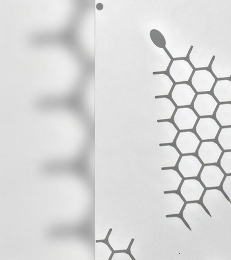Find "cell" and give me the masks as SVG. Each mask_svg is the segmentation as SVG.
Listing matches in <instances>:
<instances>
[{
	"instance_id": "cell-29",
	"label": "cell",
	"mask_w": 231,
	"mask_h": 260,
	"mask_svg": "<svg viewBox=\"0 0 231 260\" xmlns=\"http://www.w3.org/2000/svg\"><path fill=\"white\" fill-rule=\"evenodd\" d=\"M220 166L226 174H231V151L225 152L220 160Z\"/></svg>"
},
{
	"instance_id": "cell-7",
	"label": "cell",
	"mask_w": 231,
	"mask_h": 260,
	"mask_svg": "<svg viewBox=\"0 0 231 260\" xmlns=\"http://www.w3.org/2000/svg\"><path fill=\"white\" fill-rule=\"evenodd\" d=\"M173 85L172 80L165 74H154L151 77V90L155 98L168 95Z\"/></svg>"
},
{
	"instance_id": "cell-14",
	"label": "cell",
	"mask_w": 231,
	"mask_h": 260,
	"mask_svg": "<svg viewBox=\"0 0 231 260\" xmlns=\"http://www.w3.org/2000/svg\"><path fill=\"white\" fill-rule=\"evenodd\" d=\"M182 181L180 174L175 169H163L159 175V183L163 192L178 190Z\"/></svg>"
},
{
	"instance_id": "cell-5",
	"label": "cell",
	"mask_w": 231,
	"mask_h": 260,
	"mask_svg": "<svg viewBox=\"0 0 231 260\" xmlns=\"http://www.w3.org/2000/svg\"><path fill=\"white\" fill-rule=\"evenodd\" d=\"M217 106L218 102L214 96L208 93L197 95L193 103L194 110L200 117L212 116Z\"/></svg>"
},
{
	"instance_id": "cell-6",
	"label": "cell",
	"mask_w": 231,
	"mask_h": 260,
	"mask_svg": "<svg viewBox=\"0 0 231 260\" xmlns=\"http://www.w3.org/2000/svg\"><path fill=\"white\" fill-rule=\"evenodd\" d=\"M184 204L183 199L176 193H163L161 198V208L165 216L180 214Z\"/></svg>"
},
{
	"instance_id": "cell-13",
	"label": "cell",
	"mask_w": 231,
	"mask_h": 260,
	"mask_svg": "<svg viewBox=\"0 0 231 260\" xmlns=\"http://www.w3.org/2000/svg\"><path fill=\"white\" fill-rule=\"evenodd\" d=\"M222 150L217 143L213 141L203 142L198 150L199 158L205 165L215 164L218 161Z\"/></svg>"
},
{
	"instance_id": "cell-18",
	"label": "cell",
	"mask_w": 231,
	"mask_h": 260,
	"mask_svg": "<svg viewBox=\"0 0 231 260\" xmlns=\"http://www.w3.org/2000/svg\"><path fill=\"white\" fill-rule=\"evenodd\" d=\"M176 106L168 98H155L154 101V114L157 120L171 119L176 111Z\"/></svg>"
},
{
	"instance_id": "cell-12",
	"label": "cell",
	"mask_w": 231,
	"mask_h": 260,
	"mask_svg": "<svg viewBox=\"0 0 231 260\" xmlns=\"http://www.w3.org/2000/svg\"><path fill=\"white\" fill-rule=\"evenodd\" d=\"M200 144L197 136L191 132H182L179 134L176 145L182 154H191L196 152Z\"/></svg>"
},
{
	"instance_id": "cell-4",
	"label": "cell",
	"mask_w": 231,
	"mask_h": 260,
	"mask_svg": "<svg viewBox=\"0 0 231 260\" xmlns=\"http://www.w3.org/2000/svg\"><path fill=\"white\" fill-rule=\"evenodd\" d=\"M216 80L211 72L206 69H199L194 72L191 83L198 93L211 91Z\"/></svg>"
},
{
	"instance_id": "cell-28",
	"label": "cell",
	"mask_w": 231,
	"mask_h": 260,
	"mask_svg": "<svg viewBox=\"0 0 231 260\" xmlns=\"http://www.w3.org/2000/svg\"><path fill=\"white\" fill-rule=\"evenodd\" d=\"M150 35L151 41L157 48H164L166 47V39L159 30L151 29Z\"/></svg>"
},
{
	"instance_id": "cell-8",
	"label": "cell",
	"mask_w": 231,
	"mask_h": 260,
	"mask_svg": "<svg viewBox=\"0 0 231 260\" xmlns=\"http://www.w3.org/2000/svg\"><path fill=\"white\" fill-rule=\"evenodd\" d=\"M196 93L189 84L179 83L176 84L171 92V98L178 107L190 106L195 98Z\"/></svg>"
},
{
	"instance_id": "cell-1",
	"label": "cell",
	"mask_w": 231,
	"mask_h": 260,
	"mask_svg": "<svg viewBox=\"0 0 231 260\" xmlns=\"http://www.w3.org/2000/svg\"><path fill=\"white\" fill-rule=\"evenodd\" d=\"M182 216L194 234L201 231L212 219V216L206 212L202 205L197 203L185 205Z\"/></svg>"
},
{
	"instance_id": "cell-24",
	"label": "cell",
	"mask_w": 231,
	"mask_h": 260,
	"mask_svg": "<svg viewBox=\"0 0 231 260\" xmlns=\"http://www.w3.org/2000/svg\"><path fill=\"white\" fill-rule=\"evenodd\" d=\"M214 94L220 103L231 102V81L229 80H218L214 86Z\"/></svg>"
},
{
	"instance_id": "cell-20",
	"label": "cell",
	"mask_w": 231,
	"mask_h": 260,
	"mask_svg": "<svg viewBox=\"0 0 231 260\" xmlns=\"http://www.w3.org/2000/svg\"><path fill=\"white\" fill-rule=\"evenodd\" d=\"M214 56L204 48L194 45L190 51L189 60L194 68L202 69L209 67Z\"/></svg>"
},
{
	"instance_id": "cell-31",
	"label": "cell",
	"mask_w": 231,
	"mask_h": 260,
	"mask_svg": "<svg viewBox=\"0 0 231 260\" xmlns=\"http://www.w3.org/2000/svg\"><path fill=\"white\" fill-rule=\"evenodd\" d=\"M97 10H101L103 8V5L101 4H99L97 5Z\"/></svg>"
},
{
	"instance_id": "cell-23",
	"label": "cell",
	"mask_w": 231,
	"mask_h": 260,
	"mask_svg": "<svg viewBox=\"0 0 231 260\" xmlns=\"http://www.w3.org/2000/svg\"><path fill=\"white\" fill-rule=\"evenodd\" d=\"M192 47L185 42L173 40V39L172 41L171 39L166 40V48L175 59L187 57L190 48Z\"/></svg>"
},
{
	"instance_id": "cell-25",
	"label": "cell",
	"mask_w": 231,
	"mask_h": 260,
	"mask_svg": "<svg viewBox=\"0 0 231 260\" xmlns=\"http://www.w3.org/2000/svg\"><path fill=\"white\" fill-rule=\"evenodd\" d=\"M215 117L221 126H231V104H223L219 105Z\"/></svg>"
},
{
	"instance_id": "cell-16",
	"label": "cell",
	"mask_w": 231,
	"mask_h": 260,
	"mask_svg": "<svg viewBox=\"0 0 231 260\" xmlns=\"http://www.w3.org/2000/svg\"><path fill=\"white\" fill-rule=\"evenodd\" d=\"M202 167V163L193 155L182 156L178 165L179 172L185 178L198 176Z\"/></svg>"
},
{
	"instance_id": "cell-21",
	"label": "cell",
	"mask_w": 231,
	"mask_h": 260,
	"mask_svg": "<svg viewBox=\"0 0 231 260\" xmlns=\"http://www.w3.org/2000/svg\"><path fill=\"white\" fill-rule=\"evenodd\" d=\"M171 62V58L165 50L157 48L153 51V55L152 56V71L153 73L166 72Z\"/></svg>"
},
{
	"instance_id": "cell-11",
	"label": "cell",
	"mask_w": 231,
	"mask_h": 260,
	"mask_svg": "<svg viewBox=\"0 0 231 260\" xmlns=\"http://www.w3.org/2000/svg\"><path fill=\"white\" fill-rule=\"evenodd\" d=\"M224 177L223 171L215 165L205 166L200 174V179L207 188L220 186Z\"/></svg>"
},
{
	"instance_id": "cell-22",
	"label": "cell",
	"mask_w": 231,
	"mask_h": 260,
	"mask_svg": "<svg viewBox=\"0 0 231 260\" xmlns=\"http://www.w3.org/2000/svg\"><path fill=\"white\" fill-rule=\"evenodd\" d=\"M211 69L213 74L218 79L231 77V61L221 56H215L212 63Z\"/></svg>"
},
{
	"instance_id": "cell-27",
	"label": "cell",
	"mask_w": 231,
	"mask_h": 260,
	"mask_svg": "<svg viewBox=\"0 0 231 260\" xmlns=\"http://www.w3.org/2000/svg\"><path fill=\"white\" fill-rule=\"evenodd\" d=\"M218 141L223 150H231V127L221 129L218 135Z\"/></svg>"
},
{
	"instance_id": "cell-10",
	"label": "cell",
	"mask_w": 231,
	"mask_h": 260,
	"mask_svg": "<svg viewBox=\"0 0 231 260\" xmlns=\"http://www.w3.org/2000/svg\"><path fill=\"white\" fill-rule=\"evenodd\" d=\"M198 119L196 114L190 108L182 107L176 110L174 122L179 130L192 129Z\"/></svg>"
},
{
	"instance_id": "cell-2",
	"label": "cell",
	"mask_w": 231,
	"mask_h": 260,
	"mask_svg": "<svg viewBox=\"0 0 231 260\" xmlns=\"http://www.w3.org/2000/svg\"><path fill=\"white\" fill-rule=\"evenodd\" d=\"M203 204L211 216L214 217L220 214L230 203L220 190L213 189L206 190L203 196Z\"/></svg>"
},
{
	"instance_id": "cell-9",
	"label": "cell",
	"mask_w": 231,
	"mask_h": 260,
	"mask_svg": "<svg viewBox=\"0 0 231 260\" xmlns=\"http://www.w3.org/2000/svg\"><path fill=\"white\" fill-rule=\"evenodd\" d=\"M220 126L217 121L211 117H202L196 126L197 135L203 141L215 140Z\"/></svg>"
},
{
	"instance_id": "cell-17",
	"label": "cell",
	"mask_w": 231,
	"mask_h": 260,
	"mask_svg": "<svg viewBox=\"0 0 231 260\" xmlns=\"http://www.w3.org/2000/svg\"><path fill=\"white\" fill-rule=\"evenodd\" d=\"M178 134V129L171 122L168 121L157 122L156 137L158 145L173 143Z\"/></svg>"
},
{
	"instance_id": "cell-15",
	"label": "cell",
	"mask_w": 231,
	"mask_h": 260,
	"mask_svg": "<svg viewBox=\"0 0 231 260\" xmlns=\"http://www.w3.org/2000/svg\"><path fill=\"white\" fill-rule=\"evenodd\" d=\"M205 187L196 179L184 181L181 187V193L185 201L188 202L199 201L201 198Z\"/></svg>"
},
{
	"instance_id": "cell-30",
	"label": "cell",
	"mask_w": 231,
	"mask_h": 260,
	"mask_svg": "<svg viewBox=\"0 0 231 260\" xmlns=\"http://www.w3.org/2000/svg\"><path fill=\"white\" fill-rule=\"evenodd\" d=\"M223 189L231 201V175L225 178L223 184Z\"/></svg>"
},
{
	"instance_id": "cell-26",
	"label": "cell",
	"mask_w": 231,
	"mask_h": 260,
	"mask_svg": "<svg viewBox=\"0 0 231 260\" xmlns=\"http://www.w3.org/2000/svg\"><path fill=\"white\" fill-rule=\"evenodd\" d=\"M166 224L176 231L185 233V234H192L191 230L188 229L182 220L178 217H166L165 219Z\"/></svg>"
},
{
	"instance_id": "cell-3",
	"label": "cell",
	"mask_w": 231,
	"mask_h": 260,
	"mask_svg": "<svg viewBox=\"0 0 231 260\" xmlns=\"http://www.w3.org/2000/svg\"><path fill=\"white\" fill-rule=\"evenodd\" d=\"M193 72L190 63L184 59L173 60L169 73L176 83H183L189 81Z\"/></svg>"
},
{
	"instance_id": "cell-19",
	"label": "cell",
	"mask_w": 231,
	"mask_h": 260,
	"mask_svg": "<svg viewBox=\"0 0 231 260\" xmlns=\"http://www.w3.org/2000/svg\"><path fill=\"white\" fill-rule=\"evenodd\" d=\"M157 155L161 168H175L180 158L178 151L169 145L159 146Z\"/></svg>"
}]
</instances>
